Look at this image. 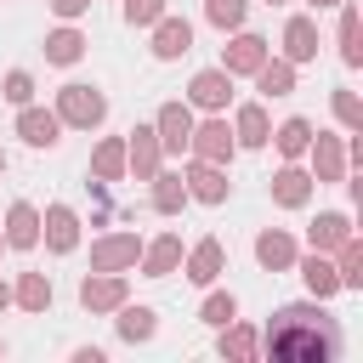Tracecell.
I'll list each match as a JSON object with an SVG mask.
<instances>
[{
	"label": "cell",
	"mask_w": 363,
	"mask_h": 363,
	"mask_svg": "<svg viewBox=\"0 0 363 363\" xmlns=\"http://www.w3.org/2000/svg\"><path fill=\"white\" fill-rule=\"evenodd\" d=\"M11 306H23V312H45V306H51V278H45V272H17V284H11Z\"/></svg>",
	"instance_id": "obj_32"
},
{
	"label": "cell",
	"mask_w": 363,
	"mask_h": 363,
	"mask_svg": "<svg viewBox=\"0 0 363 363\" xmlns=\"http://www.w3.org/2000/svg\"><path fill=\"white\" fill-rule=\"evenodd\" d=\"M267 6H284V0H267Z\"/></svg>",
	"instance_id": "obj_45"
},
{
	"label": "cell",
	"mask_w": 363,
	"mask_h": 363,
	"mask_svg": "<svg viewBox=\"0 0 363 363\" xmlns=\"http://www.w3.org/2000/svg\"><path fill=\"white\" fill-rule=\"evenodd\" d=\"M306 6H312V11H329V6H340V0H306Z\"/></svg>",
	"instance_id": "obj_42"
},
{
	"label": "cell",
	"mask_w": 363,
	"mask_h": 363,
	"mask_svg": "<svg viewBox=\"0 0 363 363\" xmlns=\"http://www.w3.org/2000/svg\"><path fill=\"white\" fill-rule=\"evenodd\" d=\"M261 352L272 363H335L340 357V323L323 312V301H289L267 318Z\"/></svg>",
	"instance_id": "obj_1"
},
{
	"label": "cell",
	"mask_w": 363,
	"mask_h": 363,
	"mask_svg": "<svg viewBox=\"0 0 363 363\" xmlns=\"http://www.w3.org/2000/svg\"><path fill=\"white\" fill-rule=\"evenodd\" d=\"M216 352L227 357V363H255L261 357V329L255 323H221V340H216Z\"/></svg>",
	"instance_id": "obj_23"
},
{
	"label": "cell",
	"mask_w": 363,
	"mask_h": 363,
	"mask_svg": "<svg viewBox=\"0 0 363 363\" xmlns=\"http://www.w3.org/2000/svg\"><path fill=\"white\" fill-rule=\"evenodd\" d=\"M267 136H272L267 102H238V108H233V142H238V147H267Z\"/></svg>",
	"instance_id": "obj_20"
},
{
	"label": "cell",
	"mask_w": 363,
	"mask_h": 363,
	"mask_svg": "<svg viewBox=\"0 0 363 363\" xmlns=\"http://www.w3.org/2000/svg\"><path fill=\"white\" fill-rule=\"evenodd\" d=\"M272 57V40H261V34H250V28H233V40L221 45V68L238 79V74H255L261 62Z\"/></svg>",
	"instance_id": "obj_7"
},
{
	"label": "cell",
	"mask_w": 363,
	"mask_h": 363,
	"mask_svg": "<svg viewBox=\"0 0 363 363\" xmlns=\"http://www.w3.org/2000/svg\"><path fill=\"white\" fill-rule=\"evenodd\" d=\"M0 357H6V340H0Z\"/></svg>",
	"instance_id": "obj_44"
},
{
	"label": "cell",
	"mask_w": 363,
	"mask_h": 363,
	"mask_svg": "<svg viewBox=\"0 0 363 363\" xmlns=\"http://www.w3.org/2000/svg\"><path fill=\"white\" fill-rule=\"evenodd\" d=\"M187 153H193V159H210V164H233V153H238V142H233V125H227L221 113H210V119H193Z\"/></svg>",
	"instance_id": "obj_4"
},
{
	"label": "cell",
	"mask_w": 363,
	"mask_h": 363,
	"mask_svg": "<svg viewBox=\"0 0 363 363\" xmlns=\"http://www.w3.org/2000/svg\"><path fill=\"white\" fill-rule=\"evenodd\" d=\"M147 204H153L159 216H176V210L187 204V182H182V170H159V176H153V193H147Z\"/></svg>",
	"instance_id": "obj_31"
},
{
	"label": "cell",
	"mask_w": 363,
	"mask_h": 363,
	"mask_svg": "<svg viewBox=\"0 0 363 363\" xmlns=\"http://www.w3.org/2000/svg\"><path fill=\"white\" fill-rule=\"evenodd\" d=\"M0 176H6V147H0Z\"/></svg>",
	"instance_id": "obj_43"
},
{
	"label": "cell",
	"mask_w": 363,
	"mask_h": 363,
	"mask_svg": "<svg viewBox=\"0 0 363 363\" xmlns=\"http://www.w3.org/2000/svg\"><path fill=\"white\" fill-rule=\"evenodd\" d=\"M153 136L164 153H187V136H193V108L187 102H164L153 113Z\"/></svg>",
	"instance_id": "obj_13"
},
{
	"label": "cell",
	"mask_w": 363,
	"mask_h": 363,
	"mask_svg": "<svg viewBox=\"0 0 363 363\" xmlns=\"http://www.w3.org/2000/svg\"><path fill=\"white\" fill-rule=\"evenodd\" d=\"M62 125H74V130H96L102 119H108V96L96 91V85H85V79H68L62 91H57V108H51Z\"/></svg>",
	"instance_id": "obj_2"
},
{
	"label": "cell",
	"mask_w": 363,
	"mask_h": 363,
	"mask_svg": "<svg viewBox=\"0 0 363 363\" xmlns=\"http://www.w3.org/2000/svg\"><path fill=\"white\" fill-rule=\"evenodd\" d=\"M267 193H272V204H284V210H301V204L312 199V170H301L295 159H284V164L272 170Z\"/></svg>",
	"instance_id": "obj_14"
},
{
	"label": "cell",
	"mask_w": 363,
	"mask_h": 363,
	"mask_svg": "<svg viewBox=\"0 0 363 363\" xmlns=\"http://www.w3.org/2000/svg\"><path fill=\"white\" fill-rule=\"evenodd\" d=\"M0 250H6V238H0Z\"/></svg>",
	"instance_id": "obj_46"
},
{
	"label": "cell",
	"mask_w": 363,
	"mask_h": 363,
	"mask_svg": "<svg viewBox=\"0 0 363 363\" xmlns=\"http://www.w3.org/2000/svg\"><path fill=\"white\" fill-rule=\"evenodd\" d=\"M340 62L346 68H363V17H357V6L352 0H340Z\"/></svg>",
	"instance_id": "obj_27"
},
{
	"label": "cell",
	"mask_w": 363,
	"mask_h": 363,
	"mask_svg": "<svg viewBox=\"0 0 363 363\" xmlns=\"http://www.w3.org/2000/svg\"><path fill=\"white\" fill-rule=\"evenodd\" d=\"M164 17V0H125V23L130 28H153Z\"/></svg>",
	"instance_id": "obj_38"
},
{
	"label": "cell",
	"mask_w": 363,
	"mask_h": 363,
	"mask_svg": "<svg viewBox=\"0 0 363 363\" xmlns=\"http://www.w3.org/2000/svg\"><path fill=\"white\" fill-rule=\"evenodd\" d=\"M204 17H210L221 34H233V28H244V17H250V0H204Z\"/></svg>",
	"instance_id": "obj_36"
},
{
	"label": "cell",
	"mask_w": 363,
	"mask_h": 363,
	"mask_svg": "<svg viewBox=\"0 0 363 363\" xmlns=\"http://www.w3.org/2000/svg\"><path fill=\"white\" fill-rule=\"evenodd\" d=\"M278 57H289L295 68L312 62V57H318V23H312V17H289V23H284V51H278Z\"/></svg>",
	"instance_id": "obj_24"
},
{
	"label": "cell",
	"mask_w": 363,
	"mask_h": 363,
	"mask_svg": "<svg viewBox=\"0 0 363 363\" xmlns=\"http://www.w3.org/2000/svg\"><path fill=\"white\" fill-rule=\"evenodd\" d=\"M91 176L96 182H125V136H102L91 147Z\"/></svg>",
	"instance_id": "obj_29"
},
{
	"label": "cell",
	"mask_w": 363,
	"mask_h": 363,
	"mask_svg": "<svg viewBox=\"0 0 363 363\" xmlns=\"http://www.w3.org/2000/svg\"><path fill=\"white\" fill-rule=\"evenodd\" d=\"M142 255V238L136 233H102L91 244V272H130Z\"/></svg>",
	"instance_id": "obj_11"
},
{
	"label": "cell",
	"mask_w": 363,
	"mask_h": 363,
	"mask_svg": "<svg viewBox=\"0 0 363 363\" xmlns=\"http://www.w3.org/2000/svg\"><path fill=\"white\" fill-rule=\"evenodd\" d=\"M40 238H45L51 255H74V250H79V210H74V204H45Z\"/></svg>",
	"instance_id": "obj_10"
},
{
	"label": "cell",
	"mask_w": 363,
	"mask_h": 363,
	"mask_svg": "<svg viewBox=\"0 0 363 363\" xmlns=\"http://www.w3.org/2000/svg\"><path fill=\"white\" fill-rule=\"evenodd\" d=\"M182 272H187V284L210 289V284L227 272V250H221V238H199L193 250H182Z\"/></svg>",
	"instance_id": "obj_12"
},
{
	"label": "cell",
	"mask_w": 363,
	"mask_h": 363,
	"mask_svg": "<svg viewBox=\"0 0 363 363\" xmlns=\"http://www.w3.org/2000/svg\"><path fill=\"white\" fill-rule=\"evenodd\" d=\"M233 318H238V295H233V289H210L204 306H199V323L221 329V323H233Z\"/></svg>",
	"instance_id": "obj_35"
},
{
	"label": "cell",
	"mask_w": 363,
	"mask_h": 363,
	"mask_svg": "<svg viewBox=\"0 0 363 363\" xmlns=\"http://www.w3.org/2000/svg\"><path fill=\"white\" fill-rule=\"evenodd\" d=\"M0 238H6V250H34L40 244V210L28 199H17L6 210V221H0Z\"/></svg>",
	"instance_id": "obj_18"
},
{
	"label": "cell",
	"mask_w": 363,
	"mask_h": 363,
	"mask_svg": "<svg viewBox=\"0 0 363 363\" xmlns=\"http://www.w3.org/2000/svg\"><path fill=\"white\" fill-rule=\"evenodd\" d=\"M182 182H187V199H199V204H227V193H233L227 164H210V159H187Z\"/></svg>",
	"instance_id": "obj_6"
},
{
	"label": "cell",
	"mask_w": 363,
	"mask_h": 363,
	"mask_svg": "<svg viewBox=\"0 0 363 363\" xmlns=\"http://www.w3.org/2000/svg\"><path fill=\"white\" fill-rule=\"evenodd\" d=\"M74 363H108L102 346H74Z\"/></svg>",
	"instance_id": "obj_40"
},
{
	"label": "cell",
	"mask_w": 363,
	"mask_h": 363,
	"mask_svg": "<svg viewBox=\"0 0 363 363\" xmlns=\"http://www.w3.org/2000/svg\"><path fill=\"white\" fill-rule=\"evenodd\" d=\"M306 164H312V182L318 187H335V182H346V136H335V130H312V142H306V153H301Z\"/></svg>",
	"instance_id": "obj_3"
},
{
	"label": "cell",
	"mask_w": 363,
	"mask_h": 363,
	"mask_svg": "<svg viewBox=\"0 0 363 363\" xmlns=\"http://www.w3.org/2000/svg\"><path fill=\"white\" fill-rule=\"evenodd\" d=\"M159 164H164V147H159L153 125H136V130L125 136V176L153 182V176H159Z\"/></svg>",
	"instance_id": "obj_9"
},
{
	"label": "cell",
	"mask_w": 363,
	"mask_h": 363,
	"mask_svg": "<svg viewBox=\"0 0 363 363\" xmlns=\"http://www.w3.org/2000/svg\"><path fill=\"white\" fill-rule=\"evenodd\" d=\"M136 267H142V278H170L182 267V233H159L153 244H142Z\"/></svg>",
	"instance_id": "obj_19"
},
{
	"label": "cell",
	"mask_w": 363,
	"mask_h": 363,
	"mask_svg": "<svg viewBox=\"0 0 363 363\" xmlns=\"http://www.w3.org/2000/svg\"><path fill=\"white\" fill-rule=\"evenodd\" d=\"M289 272H301V284H306V295L312 301H329V295H340V272H335V261L323 255V250H312V255H295V267Z\"/></svg>",
	"instance_id": "obj_15"
},
{
	"label": "cell",
	"mask_w": 363,
	"mask_h": 363,
	"mask_svg": "<svg viewBox=\"0 0 363 363\" xmlns=\"http://www.w3.org/2000/svg\"><path fill=\"white\" fill-rule=\"evenodd\" d=\"M329 261H335V272H340V289H363V238H357V233H352Z\"/></svg>",
	"instance_id": "obj_33"
},
{
	"label": "cell",
	"mask_w": 363,
	"mask_h": 363,
	"mask_svg": "<svg viewBox=\"0 0 363 363\" xmlns=\"http://www.w3.org/2000/svg\"><path fill=\"white\" fill-rule=\"evenodd\" d=\"M0 96H6L11 108H23V102H34V74H28V68H11V74L0 79Z\"/></svg>",
	"instance_id": "obj_37"
},
{
	"label": "cell",
	"mask_w": 363,
	"mask_h": 363,
	"mask_svg": "<svg viewBox=\"0 0 363 363\" xmlns=\"http://www.w3.org/2000/svg\"><path fill=\"white\" fill-rule=\"evenodd\" d=\"M250 79H255V91H261L267 102H272V96H289V91H295V62H289V57H267Z\"/></svg>",
	"instance_id": "obj_26"
},
{
	"label": "cell",
	"mask_w": 363,
	"mask_h": 363,
	"mask_svg": "<svg viewBox=\"0 0 363 363\" xmlns=\"http://www.w3.org/2000/svg\"><path fill=\"white\" fill-rule=\"evenodd\" d=\"M267 142H272L284 159H301V153H306V142H312V119H306V113H289L284 125H272V136H267Z\"/></svg>",
	"instance_id": "obj_28"
},
{
	"label": "cell",
	"mask_w": 363,
	"mask_h": 363,
	"mask_svg": "<svg viewBox=\"0 0 363 363\" xmlns=\"http://www.w3.org/2000/svg\"><path fill=\"white\" fill-rule=\"evenodd\" d=\"M130 301V284H125V272H85L79 278V306L96 318V312H119Z\"/></svg>",
	"instance_id": "obj_5"
},
{
	"label": "cell",
	"mask_w": 363,
	"mask_h": 363,
	"mask_svg": "<svg viewBox=\"0 0 363 363\" xmlns=\"http://www.w3.org/2000/svg\"><path fill=\"white\" fill-rule=\"evenodd\" d=\"M233 102V74L227 68H199L187 79V108H204V113H227Z\"/></svg>",
	"instance_id": "obj_8"
},
{
	"label": "cell",
	"mask_w": 363,
	"mask_h": 363,
	"mask_svg": "<svg viewBox=\"0 0 363 363\" xmlns=\"http://www.w3.org/2000/svg\"><path fill=\"white\" fill-rule=\"evenodd\" d=\"M113 329H119V340H130V346H147L153 335H159V312L153 306H119V318H113Z\"/></svg>",
	"instance_id": "obj_25"
},
{
	"label": "cell",
	"mask_w": 363,
	"mask_h": 363,
	"mask_svg": "<svg viewBox=\"0 0 363 363\" xmlns=\"http://www.w3.org/2000/svg\"><path fill=\"white\" fill-rule=\"evenodd\" d=\"M295 255H301V250H295V238H289L284 227H261V233H255V261H261L267 272H289Z\"/></svg>",
	"instance_id": "obj_22"
},
{
	"label": "cell",
	"mask_w": 363,
	"mask_h": 363,
	"mask_svg": "<svg viewBox=\"0 0 363 363\" xmlns=\"http://www.w3.org/2000/svg\"><path fill=\"white\" fill-rule=\"evenodd\" d=\"M187 51H193V23L164 11V17L153 23V57H159V62H176V57H187Z\"/></svg>",
	"instance_id": "obj_17"
},
{
	"label": "cell",
	"mask_w": 363,
	"mask_h": 363,
	"mask_svg": "<svg viewBox=\"0 0 363 363\" xmlns=\"http://www.w3.org/2000/svg\"><path fill=\"white\" fill-rule=\"evenodd\" d=\"M85 45H91V40H85L79 28H51V34H45V62H57V68H74V62L85 57Z\"/></svg>",
	"instance_id": "obj_30"
},
{
	"label": "cell",
	"mask_w": 363,
	"mask_h": 363,
	"mask_svg": "<svg viewBox=\"0 0 363 363\" xmlns=\"http://www.w3.org/2000/svg\"><path fill=\"white\" fill-rule=\"evenodd\" d=\"M85 6H91V0H51V11H57V17H62V23H74V17H79V11H85Z\"/></svg>",
	"instance_id": "obj_39"
},
{
	"label": "cell",
	"mask_w": 363,
	"mask_h": 363,
	"mask_svg": "<svg viewBox=\"0 0 363 363\" xmlns=\"http://www.w3.org/2000/svg\"><path fill=\"white\" fill-rule=\"evenodd\" d=\"M6 306H11V284L0 278V312H6Z\"/></svg>",
	"instance_id": "obj_41"
},
{
	"label": "cell",
	"mask_w": 363,
	"mask_h": 363,
	"mask_svg": "<svg viewBox=\"0 0 363 363\" xmlns=\"http://www.w3.org/2000/svg\"><path fill=\"white\" fill-rule=\"evenodd\" d=\"M17 136H23L28 147H57V142H62V119H57L51 108L23 102V108H17Z\"/></svg>",
	"instance_id": "obj_16"
},
{
	"label": "cell",
	"mask_w": 363,
	"mask_h": 363,
	"mask_svg": "<svg viewBox=\"0 0 363 363\" xmlns=\"http://www.w3.org/2000/svg\"><path fill=\"white\" fill-rule=\"evenodd\" d=\"M346 238H352V216H346V210H318L312 227H306V244L323 250V255H335Z\"/></svg>",
	"instance_id": "obj_21"
},
{
	"label": "cell",
	"mask_w": 363,
	"mask_h": 363,
	"mask_svg": "<svg viewBox=\"0 0 363 363\" xmlns=\"http://www.w3.org/2000/svg\"><path fill=\"white\" fill-rule=\"evenodd\" d=\"M329 108H335L340 130H352V136L363 130V102H357V91H352V85H335V91H329Z\"/></svg>",
	"instance_id": "obj_34"
}]
</instances>
